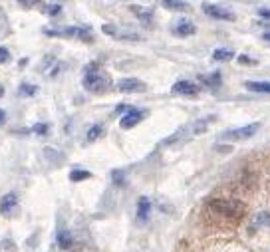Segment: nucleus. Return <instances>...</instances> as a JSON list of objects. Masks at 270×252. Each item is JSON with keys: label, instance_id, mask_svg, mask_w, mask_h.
Here are the masks:
<instances>
[{"label": "nucleus", "instance_id": "obj_24", "mask_svg": "<svg viewBox=\"0 0 270 252\" xmlns=\"http://www.w3.org/2000/svg\"><path fill=\"white\" fill-rule=\"evenodd\" d=\"M46 12H48L50 16H58V14L62 12V6H60V4H52V6L46 8Z\"/></svg>", "mask_w": 270, "mask_h": 252}, {"label": "nucleus", "instance_id": "obj_3", "mask_svg": "<svg viewBox=\"0 0 270 252\" xmlns=\"http://www.w3.org/2000/svg\"><path fill=\"white\" fill-rule=\"evenodd\" d=\"M260 129V123H251V125H244V127L238 129H228L221 135V139H228V141H244L248 137H253L256 131Z\"/></svg>", "mask_w": 270, "mask_h": 252}, {"label": "nucleus", "instance_id": "obj_16", "mask_svg": "<svg viewBox=\"0 0 270 252\" xmlns=\"http://www.w3.org/2000/svg\"><path fill=\"white\" fill-rule=\"evenodd\" d=\"M233 56H235V52L228 50V48H221V50H215L213 52V60L215 62H228Z\"/></svg>", "mask_w": 270, "mask_h": 252}, {"label": "nucleus", "instance_id": "obj_23", "mask_svg": "<svg viewBox=\"0 0 270 252\" xmlns=\"http://www.w3.org/2000/svg\"><path fill=\"white\" fill-rule=\"evenodd\" d=\"M8 60H10V52H8L6 48L0 46V64H6Z\"/></svg>", "mask_w": 270, "mask_h": 252}, {"label": "nucleus", "instance_id": "obj_8", "mask_svg": "<svg viewBox=\"0 0 270 252\" xmlns=\"http://www.w3.org/2000/svg\"><path fill=\"white\" fill-rule=\"evenodd\" d=\"M143 117H145V113H143V111H139V110H133V108H131L126 115H123V119H121V127H123V129H131L133 125H137Z\"/></svg>", "mask_w": 270, "mask_h": 252}, {"label": "nucleus", "instance_id": "obj_28", "mask_svg": "<svg viewBox=\"0 0 270 252\" xmlns=\"http://www.w3.org/2000/svg\"><path fill=\"white\" fill-rule=\"evenodd\" d=\"M264 40H266V42H270V32H268V34H264Z\"/></svg>", "mask_w": 270, "mask_h": 252}, {"label": "nucleus", "instance_id": "obj_13", "mask_svg": "<svg viewBox=\"0 0 270 252\" xmlns=\"http://www.w3.org/2000/svg\"><path fill=\"white\" fill-rule=\"evenodd\" d=\"M161 6L173 10V12H187L189 10V4L183 2V0H161Z\"/></svg>", "mask_w": 270, "mask_h": 252}, {"label": "nucleus", "instance_id": "obj_30", "mask_svg": "<svg viewBox=\"0 0 270 252\" xmlns=\"http://www.w3.org/2000/svg\"><path fill=\"white\" fill-rule=\"evenodd\" d=\"M268 189H270V181H268Z\"/></svg>", "mask_w": 270, "mask_h": 252}, {"label": "nucleus", "instance_id": "obj_22", "mask_svg": "<svg viewBox=\"0 0 270 252\" xmlns=\"http://www.w3.org/2000/svg\"><path fill=\"white\" fill-rule=\"evenodd\" d=\"M238 64H242V66H256V60L248 58V56H238Z\"/></svg>", "mask_w": 270, "mask_h": 252}, {"label": "nucleus", "instance_id": "obj_19", "mask_svg": "<svg viewBox=\"0 0 270 252\" xmlns=\"http://www.w3.org/2000/svg\"><path fill=\"white\" fill-rule=\"evenodd\" d=\"M90 177H92V173L86 171V169H74L70 173V181H84V179H90Z\"/></svg>", "mask_w": 270, "mask_h": 252}, {"label": "nucleus", "instance_id": "obj_17", "mask_svg": "<svg viewBox=\"0 0 270 252\" xmlns=\"http://www.w3.org/2000/svg\"><path fill=\"white\" fill-rule=\"evenodd\" d=\"M201 81L206 83L209 88H219L221 86V74L215 72V74H209V76H201Z\"/></svg>", "mask_w": 270, "mask_h": 252}, {"label": "nucleus", "instance_id": "obj_21", "mask_svg": "<svg viewBox=\"0 0 270 252\" xmlns=\"http://www.w3.org/2000/svg\"><path fill=\"white\" fill-rule=\"evenodd\" d=\"M48 129H50V127H48L46 123H36L34 127H32V131H34V133H38V135H46V133H48Z\"/></svg>", "mask_w": 270, "mask_h": 252}, {"label": "nucleus", "instance_id": "obj_6", "mask_svg": "<svg viewBox=\"0 0 270 252\" xmlns=\"http://www.w3.org/2000/svg\"><path fill=\"white\" fill-rule=\"evenodd\" d=\"M171 92H173L175 95H189V97H195V95L199 94V86H197V83H193V81L181 79V81H177L175 86L171 88Z\"/></svg>", "mask_w": 270, "mask_h": 252}, {"label": "nucleus", "instance_id": "obj_5", "mask_svg": "<svg viewBox=\"0 0 270 252\" xmlns=\"http://www.w3.org/2000/svg\"><path fill=\"white\" fill-rule=\"evenodd\" d=\"M16 211H18V197L14 193H6L0 199V215L10 219V217H14Z\"/></svg>", "mask_w": 270, "mask_h": 252}, {"label": "nucleus", "instance_id": "obj_14", "mask_svg": "<svg viewBox=\"0 0 270 252\" xmlns=\"http://www.w3.org/2000/svg\"><path fill=\"white\" fill-rule=\"evenodd\" d=\"M103 32H106L108 36L119 38V40H141V36H137V34H123V32H117V30H115L113 26H110V24L103 26Z\"/></svg>", "mask_w": 270, "mask_h": 252}, {"label": "nucleus", "instance_id": "obj_26", "mask_svg": "<svg viewBox=\"0 0 270 252\" xmlns=\"http://www.w3.org/2000/svg\"><path fill=\"white\" fill-rule=\"evenodd\" d=\"M258 14H260L262 18H266V20H270V10H264V8H262V10L258 12Z\"/></svg>", "mask_w": 270, "mask_h": 252}, {"label": "nucleus", "instance_id": "obj_29", "mask_svg": "<svg viewBox=\"0 0 270 252\" xmlns=\"http://www.w3.org/2000/svg\"><path fill=\"white\" fill-rule=\"evenodd\" d=\"M18 2H22V4H28V2H30V0H18Z\"/></svg>", "mask_w": 270, "mask_h": 252}, {"label": "nucleus", "instance_id": "obj_10", "mask_svg": "<svg viewBox=\"0 0 270 252\" xmlns=\"http://www.w3.org/2000/svg\"><path fill=\"white\" fill-rule=\"evenodd\" d=\"M149 213H151V201L147 197H141L137 203V220L145 222L149 219Z\"/></svg>", "mask_w": 270, "mask_h": 252}, {"label": "nucleus", "instance_id": "obj_4", "mask_svg": "<svg viewBox=\"0 0 270 252\" xmlns=\"http://www.w3.org/2000/svg\"><path fill=\"white\" fill-rule=\"evenodd\" d=\"M203 12H205L206 16L215 18V20H226V22H233V20L237 18L231 10H226V8L219 6V4H211V2H205V4H203Z\"/></svg>", "mask_w": 270, "mask_h": 252}, {"label": "nucleus", "instance_id": "obj_9", "mask_svg": "<svg viewBox=\"0 0 270 252\" xmlns=\"http://www.w3.org/2000/svg\"><path fill=\"white\" fill-rule=\"evenodd\" d=\"M195 32H197V28H195L193 22H189V20H181L179 24L173 26V34H175V36H181V38H185V36H193Z\"/></svg>", "mask_w": 270, "mask_h": 252}, {"label": "nucleus", "instance_id": "obj_11", "mask_svg": "<svg viewBox=\"0 0 270 252\" xmlns=\"http://www.w3.org/2000/svg\"><path fill=\"white\" fill-rule=\"evenodd\" d=\"M74 236H72V233H68V230H60L58 233V246L62 248V250H72L74 248Z\"/></svg>", "mask_w": 270, "mask_h": 252}, {"label": "nucleus", "instance_id": "obj_15", "mask_svg": "<svg viewBox=\"0 0 270 252\" xmlns=\"http://www.w3.org/2000/svg\"><path fill=\"white\" fill-rule=\"evenodd\" d=\"M246 90L258 92V94H270V83H266V81H246Z\"/></svg>", "mask_w": 270, "mask_h": 252}, {"label": "nucleus", "instance_id": "obj_25", "mask_svg": "<svg viewBox=\"0 0 270 252\" xmlns=\"http://www.w3.org/2000/svg\"><path fill=\"white\" fill-rule=\"evenodd\" d=\"M258 224H266V226H270V215H268V213L258 215Z\"/></svg>", "mask_w": 270, "mask_h": 252}, {"label": "nucleus", "instance_id": "obj_7", "mask_svg": "<svg viewBox=\"0 0 270 252\" xmlns=\"http://www.w3.org/2000/svg\"><path fill=\"white\" fill-rule=\"evenodd\" d=\"M117 90L123 94H131V92H143L145 90V83L135 79V78H126L117 83Z\"/></svg>", "mask_w": 270, "mask_h": 252}, {"label": "nucleus", "instance_id": "obj_18", "mask_svg": "<svg viewBox=\"0 0 270 252\" xmlns=\"http://www.w3.org/2000/svg\"><path fill=\"white\" fill-rule=\"evenodd\" d=\"M38 92V86H32V83H22V86L18 88V94L22 95V97H30Z\"/></svg>", "mask_w": 270, "mask_h": 252}, {"label": "nucleus", "instance_id": "obj_12", "mask_svg": "<svg viewBox=\"0 0 270 252\" xmlns=\"http://www.w3.org/2000/svg\"><path fill=\"white\" fill-rule=\"evenodd\" d=\"M131 12L137 16V20H141V24H151V20H153V10L143 8V6H131Z\"/></svg>", "mask_w": 270, "mask_h": 252}, {"label": "nucleus", "instance_id": "obj_20", "mask_svg": "<svg viewBox=\"0 0 270 252\" xmlns=\"http://www.w3.org/2000/svg\"><path fill=\"white\" fill-rule=\"evenodd\" d=\"M101 135H103V127H101V125H94V127L88 131V141H95Z\"/></svg>", "mask_w": 270, "mask_h": 252}, {"label": "nucleus", "instance_id": "obj_1", "mask_svg": "<svg viewBox=\"0 0 270 252\" xmlns=\"http://www.w3.org/2000/svg\"><path fill=\"white\" fill-rule=\"evenodd\" d=\"M205 220L217 226H237L244 215L246 206L240 201H231V199H215L209 201L205 206Z\"/></svg>", "mask_w": 270, "mask_h": 252}, {"label": "nucleus", "instance_id": "obj_2", "mask_svg": "<svg viewBox=\"0 0 270 252\" xmlns=\"http://www.w3.org/2000/svg\"><path fill=\"white\" fill-rule=\"evenodd\" d=\"M84 88L92 94H103L111 88V78L108 72H103L99 64H90L84 74Z\"/></svg>", "mask_w": 270, "mask_h": 252}, {"label": "nucleus", "instance_id": "obj_27", "mask_svg": "<svg viewBox=\"0 0 270 252\" xmlns=\"http://www.w3.org/2000/svg\"><path fill=\"white\" fill-rule=\"evenodd\" d=\"M2 121H4V111L0 110V123H2Z\"/></svg>", "mask_w": 270, "mask_h": 252}]
</instances>
